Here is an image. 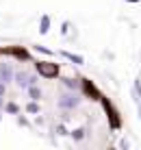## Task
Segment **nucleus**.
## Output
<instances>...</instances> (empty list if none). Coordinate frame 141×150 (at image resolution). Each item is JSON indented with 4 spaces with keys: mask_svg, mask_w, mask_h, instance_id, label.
<instances>
[{
    "mask_svg": "<svg viewBox=\"0 0 141 150\" xmlns=\"http://www.w3.org/2000/svg\"><path fill=\"white\" fill-rule=\"evenodd\" d=\"M9 79H11V68L9 65H0V81L7 83Z\"/></svg>",
    "mask_w": 141,
    "mask_h": 150,
    "instance_id": "nucleus-3",
    "label": "nucleus"
},
{
    "mask_svg": "<svg viewBox=\"0 0 141 150\" xmlns=\"http://www.w3.org/2000/svg\"><path fill=\"white\" fill-rule=\"evenodd\" d=\"M48 30V18H44V22H41V33H46Z\"/></svg>",
    "mask_w": 141,
    "mask_h": 150,
    "instance_id": "nucleus-6",
    "label": "nucleus"
},
{
    "mask_svg": "<svg viewBox=\"0 0 141 150\" xmlns=\"http://www.w3.org/2000/svg\"><path fill=\"white\" fill-rule=\"evenodd\" d=\"M30 96H33V98H35V100H37V98L41 96V91L37 89V87H30Z\"/></svg>",
    "mask_w": 141,
    "mask_h": 150,
    "instance_id": "nucleus-5",
    "label": "nucleus"
},
{
    "mask_svg": "<svg viewBox=\"0 0 141 150\" xmlns=\"http://www.w3.org/2000/svg\"><path fill=\"white\" fill-rule=\"evenodd\" d=\"M76 98L74 96H63V100H61V105H63V107H72V105H76Z\"/></svg>",
    "mask_w": 141,
    "mask_h": 150,
    "instance_id": "nucleus-4",
    "label": "nucleus"
},
{
    "mask_svg": "<svg viewBox=\"0 0 141 150\" xmlns=\"http://www.w3.org/2000/svg\"><path fill=\"white\" fill-rule=\"evenodd\" d=\"M33 83H35L33 76L24 74V72H20V74H18V85H20V87H28V85H33Z\"/></svg>",
    "mask_w": 141,
    "mask_h": 150,
    "instance_id": "nucleus-2",
    "label": "nucleus"
},
{
    "mask_svg": "<svg viewBox=\"0 0 141 150\" xmlns=\"http://www.w3.org/2000/svg\"><path fill=\"white\" fill-rule=\"evenodd\" d=\"M37 70H39L41 76H46V79H54V76L59 74V65L52 63V61H39Z\"/></svg>",
    "mask_w": 141,
    "mask_h": 150,
    "instance_id": "nucleus-1",
    "label": "nucleus"
}]
</instances>
